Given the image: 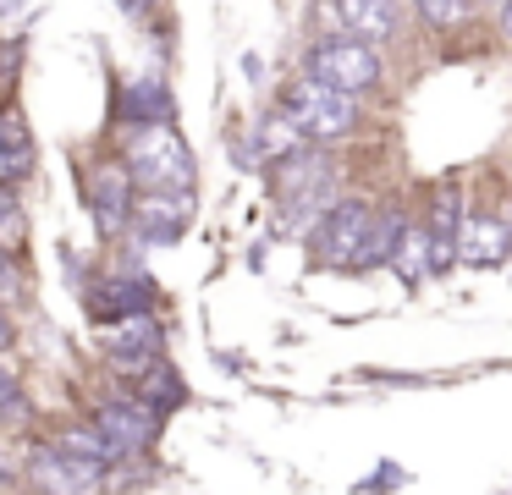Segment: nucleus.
Wrapping results in <instances>:
<instances>
[{
    "instance_id": "26",
    "label": "nucleus",
    "mask_w": 512,
    "mask_h": 495,
    "mask_svg": "<svg viewBox=\"0 0 512 495\" xmlns=\"http://www.w3.org/2000/svg\"><path fill=\"white\" fill-rule=\"evenodd\" d=\"M6 484H23V468H17L6 451H0V490H6Z\"/></svg>"
},
{
    "instance_id": "24",
    "label": "nucleus",
    "mask_w": 512,
    "mask_h": 495,
    "mask_svg": "<svg viewBox=\"0 0 512 495\" xmlns=\"http://www.w3.org/2000/svg\"><path fill=\"white\" fill-rule=\"evenodd\" d=\"M0 303L6 308L28 303V270H23V253L12 248H0Z\"/></svg>"
},
{
    "instance_id": "12",
    "label": "nucleus",
    "mask_w": 512,
    "mask_h": 495,
    "mask_svg": "<svg viewBox=\"0 0 512 495\" xmlns=\"http://www.w3.org/2000/svg\"><path fill=\"white\" fill-rule=\"evenodd\" d=\"M171 116H177V105H171V83L160 72H138L116 88V121L122 127H155Z\"/></svg>"
},
{
    "instance_id": "15",
    "label": "nucleus",
    "mask_w": 512,
    "mask_h": 495,
    "mask_svg": "<svg viewBox=\"0 0 512 495\" xmlns=\"http://www.w3.org/2000/svg\"><path fill=\"white\" fill-rule=\"evenodd\" d=\"M34 132H28L23 110L17 105H0V182H23L34 171Z\"/></svg>"
},
{
    "instance_id": "17",
    "label": "nucleus",
    "mask_w": 512,
    "mask_h": 495,
    "mask_svg": "<svg viewBox=\"0 0 512 495\" xmlns=\"http://www.w3.org/2000/svg\"><path fill=\"white\" fill-rule=\"evenodd\" d=\"M457 226H463V204H457V187H441L435 198V215H430V270H446L457 259Z\"/></svg>"
},
{
    "instance_id": "6",
    "label": "nucleus",
    "mask_w": 512,
    "mask_h": 495,
    "mask_svg": "<svg viewBox=\"0 0 512 495\" xmlns=\"http://www.w3.org/2000/svg\"><path fill=\"white\" fill-rule=\"evenodd\" d=\"M89 418L105 429V440L116 446V457H122V462L149 457V451H155V440H160V413H155V407H144L133 391H122V396H100Z\"/></svg>"
},
{
    "instance_id": "28",
    "label": "nucleus",
    "mask_w": 512,
    "mask_h": 495,
    "mask_svg": "<svg viewBox=\"0 0 512 495\" xmlns=\"http://www.w3.org/2000/svg\"><path fill=\"white\" fill-rule=\"evenodd\" d=\"M501 28H507V39H512V0H501Z\"/></svg>"
},
{
    "instance_id": "5",
    "label": "nucleus",
    "mask_w": 512,
    "mask_h": 495,
    "mask_svg": "<svg viewBox=\"0 0 512 495\" xmlns=\"http://www.w3.org/2000/svg\"><path fill=\"white\" fill-rule=\"evenodd\" d=\"M133 198H138V182L122 160H94L83 171V209H89L94 231L105 242H116L127 226H133Z\"/></svg>"
},
{
    "instance_id": "4",
    "label": "nucleus",
    "mask_w": 512,
    "mask_h": 495,
    "mask_svg": "<svg viewBox=\"0 0 512 495\" xmlns=\"http://www.w3.org/2000/svg\"><path fill=\"white\" fill-rule=\"evenodd\" d=\"M369 226H375V204H364V198H331V204L320 209V220H314V231H309L314 259L331 264V270H358Z\"/></svg>"
},
{
    "instance_id": "1",
    "label": "nucleus",
    "mask_w": 512,
    "mask_h": 495,
    "mask_svg": "<svg viewBox=\"0 0 512 495\" xmlns=\"http://www.w3.org/2000/svg\"><path fill=\"white\" fill-rule=\"evenodd\" d=\"M270 165H276L270 182H276V198H281V220L287 226H314L320 209L336 198V165L320 149H303V143Z\"/></svg>"
},
{
    "instance_id": "7",
    "label": "nucleus",
    "mask_w": 512,
    "mask_h": 495,
    "mask_svg": "<svg viewBox=\"0 0 512 495\" xmlns=\"http://www.w3.org/2000/svg\"><path fill=\"white\" fill-rule=\"evenodd\" d=\"M193 226V193H177V187H138L133 198V237L138 248H171L182 242V231Z\"/></svg>"
},
{
    "instance_id": "23",
    "label": "nucleus",
    "mask_w": 512,
    "mask_h": 495,
    "mask_svg": "<svg viewBox=\"0 0 512 495\" xmlns=\"http://www.w3.org/2000/svg\"><path fill=\"white\" fill-rule=\"evenodd\" d=\"M28 413H34V407H28L23 380H17V369L6 363V352H0V424H23Z\"/></svg>"
},
{
    "instance_id": "3",
    "label": "nucleus",
    "mask_w": 512,
    "mask_h": 495,
    "mask_svg": "<svg viewBox=\"0 0 512 495\" xmlns=\"http://www.w3.org/2000/svg\"><path fill=\"white\" fill-rule=\"evenodd\" d=\"M281 110L292 116V127L303 132V138L314 143H331V138H347V132L358 127V94H347V88H331L320 83V77H292L287 88H281Z\"/></svg>"
},
{
    "instance_id": "2",
    "label": "nucleus",
    "mask_w": 512,
    "mask_h": 495,
    "mask_svg": "<svg viewBox=\"0 0 512 495\" xmlns=\"http://www.w3.org/2000/svg\"><path fill=\"white\" fill-rule=\"evenodd\" d=\"M122 165L133 171L138 187H177V193H193V182H199L193 149L177 138V127H171V121H155V127H133Z\"/></svg>"
},
{
    "instance_id": "20",
    "label": "nucleus",
    "mask_w": 512,
    "mask_h": 495,
    "mask_svg": "<svg viewBox=\"0 0 512 495\" xmlns=\"http://www.w3.org/2000/svg\"><path fill=\"white\" fill-rule=\"evenodd\" d=\"M386 264H391V270H397L408 286H419L424 270H430V231H424V226H402V237H397V248H391Z\"/></svg>"
},
{
    "instance_id": "19",
    "label": "nucleus",
    "mask_w": 512,
    "mask_h": 495,
    "mask_svg": "<svg viewBox=\"0 0 512 495\" xmlns=\"http://www.w3.org/2000/svg\"><path fill=\"white\" fill-rule=\"evenodd\" d=\"M298 143H303V132L292 127L287 110H276V116H265V121L254 127V138H248L243 154H248V165H265V160H281L287 149H298Z\"/></svg>"
},
{
    "instance_id": "14",
    "label": "nucleus",
    "mask_w": 512,
    "mask_h": 495,
    "mask_svg": "<svg viewBox=\"0 0 512 495\" xmlns=\"http://www.w3.org/2000/svg\"><path fill=\"white\" fill-rule=\"evenodd\" d=\"M512 248V226L496 215H463V226H457V259L468 264H496L507 259Z\"/></svg>"
},
{
    "instance_id": "9",
    "label": "nucleus",
    "mask_w": 512,
    "mask_h": 495,
    "mask_svg": "<svg viewBox=\"0 0 512 495\" xmlns=\"http://www.w3.org/2000/svg\"><path fill=\"white\" fill-rule=\"evenodd\" d=\"M23 484H34V490H56V495H89V490H105V484H111V468L83 462V457H72V451H61V446L45 440V446L23 462Z\"/></svg>"
},
{
    "instance_id": "21",
    "label": "nucleus",
    "mask_w": 512,
    "mask_h": 495,
    "mask_svg": "<svg viewBox=\"0 0 512 495\" xmlns=\"http://www.w3.org/2000/svg\"><path fill=\"white\" fill-rule=\"evenodd\" d=\"M0 248L28 253V209L17 198V182H0Z\"/></svg>"
},
{
    "instance_id": "22",
    "label": "nucleus",
    "mask_w": 512,
    "mask_h": 495,
    "mask_svg": "<svg viewBox=\"0 0 512 495\" xmlns=\"http://www.w3.org/2000/svg\"><path fill=\"white\" fill-rule=\"evenodd\" d=\"M402 226H408V220H402L397 209L375 215V226H369V242H364V259H358V270H369V264H386V259H391V248H397V237H402Z\"/></svg>"
},
{
    "instance_id": "16",
    "label": "nucleus",
    "mask_w": 512,
    "mask_h": 495,
    "mask_svg": "<svg viewBox=\"0 0 512 495\" xmlns=\"http://www.w3.org/2000/svg\"><path fill=\"white\" fill-rule=\"evenodd\" d=\"M336 17H342V28L353 33V39H364V44H380V39L397 33L391 0H336Z\"/></svg>"
},
{
    "instance_id": "25",
    "label": "nucleus",
    "mask_w": 512,
    "mask_h": 495,
    "mask_svg": "<svg viewBox=\"0 0 512 495\" xmlns=\"http://www.w3.org/2000/svg\"><path fill=\"white\" fill-rule=\"evenodd\" d=\"M419 11L435 22V28H452V22L468 11V0H419Z\"/></svg>"
},
{
    "instance_id": "29",
    "label": "nucleus",
    "mask_w": 512,
    "mask_h": 495,
    "mask_svg": "<svg viewBox=\"0 0 512 495\" xmlns=\"http://www.w3.org/2000/svg\"><path fill=\"white\" fill-rule=\"evenodd\" d=\"M17 6H23V0H0V17H6V11H17Z\"/></svg>"
},
{
    "instance_id": "13",
    "label": "nucleus",
    "mask_w": 512,
    "mask_h": 495,
    "mask_svg": "<svg viewBox=\"0 0 512 495\" xmlns=\"http://www.w3.org/2000/svg\"><path fill=\"white\" fill-rule=\"evenodd\" d=\"M127 380H133L127 391H133L144 407H155L160 418H171L182 402H188V385H182V374L171 369L166 358H149L144 369H138V374H127Z\"/></svg>"
},
{
    "instance_id": "8",
    "label": "nucleus",
    "mask_w": 512,
    "mask_h": 495,
    "mask_svg": "<svg viewBox=\"0 0 512 495\" xmlns=\"http://www.w3.org/2000/svg\"><path fill=\"white\" fill-rule=\"evenodd\" d=\"M309 77L347 88V94H364V88L380 83V55H375V44L353 39V33L347 39H320L309 50Z\"/></svg>"
},
{
    "instance_id": "10",
    "label": "nucleus",
    "mask_w": 512,
    "mask_h": 495,
    "mask_svg": "<svg viewBox=\"0 0 512 495\" xmlns=\"http://www.w3.org/2000/svg\"><path fill=\"white\" fill-rule=\"evenodd\" d=\"M83 308H89V319H100V325H111V319H122V314H144V308H155V281H149L144 270H133V264H122V270L89 281Z\"/></svg>"
},
{
    "instance_id": "11",
    "label": "nucleus",
    "mask_w": 512,
    "mask_h": 495,
    "mask_svg": "<svg viewBox=\"0 0 512 495\" xmlns=\"http://www.w3.org/2000/svg\"><path fill=\"white\" fill-rule=\"evenodd\" d=\"M160 347H166V336H160L155 308L111 319V325H105V336H100V352H105V358H111L122 374H138L149 358H160Z\"/></svg>"
},
{
    "instance_id": "18",
    "label": "nucleus",
    "mask_w": 512,
    "mask_h": 495,
    "mask_svg": "<svg viewBox=\"0 0 512 495\" xmlns=\"http://www.w3.org/2000/svg\"><path fill=\"white\" fill-rule=\"evenodd\" d=\"M50 446H61V451H72V457H83V462H100V468H122V457H116V446L111 440H105V429L94 424H67V429H56V435H50Z\"/></svg>"
},
{
    "instance_id": "27",
    "label": "nucleus",
    "mask_w": 512,
    "mask_h": 495,
    "mask_svg": "<svg viewBox=\"0 0 512 495\" xmlns=\"http://www.w3.org/2000/svg\"><path fill=\"white\" fill-rule=\"evenodd\" d=\"M6 347H12V308L0 303V352H6Z\"/></svg>"
}]
</instances>
